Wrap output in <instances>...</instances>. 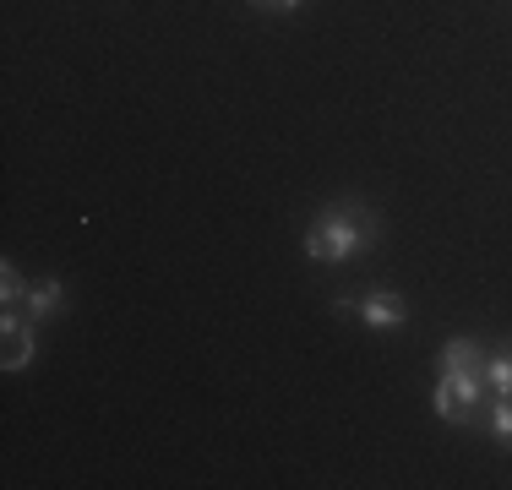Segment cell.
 <instances>
[{
    "instance_id": "obj_7",
    "label": "cell",
    "mask_w": 512,
    "mask_h": 490,
    "mask_svg": "<svg viewBox=\"0 0 512 490\" xmlns=\"http://www.w3.org/2000/svg\"><path fill=\"white\" fill-rule=\"evenodd\" d=\"M491 431H496V441L512 452V398H496V420H491Z\"/></svg>"
},
{
    "instance_id": "obj_9",
    "label": "cell",
    "mask_w": 512,
    "mask_h": 490,
    "mask_svg": "<svg viewBox=\"0 0 512 490\" xmlns=\"http://www.w3.org/2000/svg\"><path fill=\"white\" fill-rule=\"evenodd\" d=\"M262 6H273V11H295L300 0H262Z\"/></svg>"
},
{
    "instance_id": "obj_4",
    "label": "cell",
    "mask_w": 512,
    "mask_h": 490,
    "mask_svg": "<svg viewBox=\"0 0 512 490\" xmlns=\"http://www.w3.org/2000/svg\"><path fill=\"white\" fill-rule=\"evenodd\" d=\"M0 333H6V371H22V365L33 360V349H39V343H33V333L22 327L17 305H11L6 316H0Z\"/></svg>"
},
{
    "instance_id": "obj_8",
    "label": "cell",
    "mask_w": 512,
    "mask_h": 490,
    "mask_svg": "<svg viewBox=\"0 0 512 490\" xmlns=\"http://www.w3.org/2000/svg\"><path fill=\"white\" fill-rule=\"evenodd\" d=\"M0 300H6V311L22 300V278H17V267H11V262H6V273H0Z\"/></svg>"
},
{
    "instance_id": "obj_2",
    "label": "cell",
    "mask_w": 512,
    "mask_h": 490,
    "mask_svg": "<svg viewBox=\"0 0 512 490\" xmlns=\"http://www.w3.org/2000/svg\"><path fill=\"white\" fill-rule=\"evenodd\" d=\"M376 235H382V224H376L360 202L327 207V213L311 224V235H306V256H311V262H344V256L376 245Z\"/></svg>"
},
{
    "instance_id": "obj_3",
    "label": "cell",
    "mask_w": 512,
    "mask_h": 490,
    "mask_svg": "<svg viewBox=\"0 0 512 490\" xmlns=\"http://www.w3.org/2000/svg\"><path fill=\"white\" fill-rule=\"evenodd\" d=\"M360 316H365L371 327H404V322H409V305L398 300L393 289H371V294L360 300Z\"/></svg>"
},
{
    "instance_id": "obj_1",
    "label": "cell",
    "mask_w": 512,
    "mask_h": 490,
    "mask_svg": "<svg viewBox=\"0 0 512 490\" xmlns=\"http://www.w3.org/2000/svg\"><path fill=\"white\" fill-rule=\"evenodd\" d=\"M480 392H485V360H480V343L453 338L442 349V382H436V414L442 420L463 425L474 409H480Z\"/></svg>"
},
{
    "instance_id": "obj_5",
    "label": "cell",
    "mask_w": 512,
    "mask_h": 490,
    "mask_svg": "<svg viewBox=\"0 0 512 490\" xmlns=\"http://www.w3.org/2000/svg\"><path fill=\"white\" fill-rule=\"evenodd\" d=\"M55 300H60V284L50 278V284L28 289V300H22V305H28V316H33V322H39V316H50V311H55Z\"/></svg>"
},
{
    "instance_id": "obj_6",
    "label": "cell",
    "mask_w": 512,
    "mask_h": 490,
    "mask_svg": "<svg viewBox=\"0 0 512 490\" xmlns=\"http://www.w3.org/2000/svg\"><path fill=\"white\" fill-rule=\"evenodd\" d=\"M485 382H491L496 398H512V354H502V360L485 365Z\"/></svg>"
}]
</instances>
